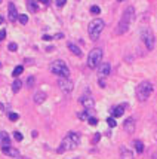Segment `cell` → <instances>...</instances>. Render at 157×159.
Listing matches in <instances>:
<instances>
[{
  "instance_id": "obj_38",
  "label": "cell",
  "mask_w": 157,
  "mask_h": 159,
  "mask_svg": "<svg viewBox=\"0 0 157 159\" xmlns=\"http://www.w3.org/2000/svg\"><path fill=\"white\" fill-rule=\"evenodd\" d=\"M1 24H3V16L0 15V25H1Z\"/></svg>"
},
{
  "instance_id": "obj_29",
  "label": "cell",
  "mask_w": 157,
  "mask_h": 159,
  "mask_svg": "<svg viewBox=\"0 0 157 159\" xmlns=\"http://www.w3.org/2000/svg\"><path fill=\"white\" fill-rule=\"evenodd\" d=\"M107 123H108V125H110L111 128H114V126L117 125V123H116V119H114V118H108V119H107Z\"/></svg>"
},
{
  "instance_id": "obj_7",
  "label": "cell",
  "mask_w": 157,
  "mask_h": 159,
  "mask_svg": "<svg viewBox=\"0 0 157 159\" xmlns=\"http://www.w3.org/2000/svg\"><path fill=\"white\" fill-rule=\"evenodd\" d=\"M141 39H142V43L145 45V48H147L148 51H153V49H154L156 39H154V34H153V31H151L150 28L142 30V33H141Z\"/></svg>"
},
{
  "instance_id": "obj_4",
  "label": "cell",
  "mask_w": 157,
  "mask_h": 159,
  "mask_svg": "<svg viewBox=\"0 0 157 159\" xmlns=\"http://www.w3.org/2000/svg\"><path fill=\"white\" fill-rule=\"evenodd\" d=\"M102 30H104V21L102 19L96 18V19L90 21L89 25H87V33H89L90 40H93V42L98 40V37H99V34H101Z\"/></svg>"
},
{
  "instance_id": "obj_34",
  "label": "cell",
  "mask_w": 157,
  "mask_h": 159,
  "mask_svg": "<svg viewBox=\"0 0 157 159\" xmlns=\"http://www.w3.org/2000/svg\"><path fill=\"white\" fill-rule=\"evenodd\" d=\"M99 138H101V135H99V134H95V135H93V143H98Z\"/></svg>"
},
{
  "instance_id": "obj_21",
  "label": "cell",
  "mask_w": 157,
  "mask_h": 159,
  "mask_svg": "<svg viewBox=\"0 0 157 159\" xmlns=\"http://www.w3.org/2000/svg\"><path fill=\"white\" fill-rule=\"evenodd\" d=\"M22 72H24V67H22V66H16V67L13 69V72H12V76H13V78H18Z\"/></svg>"
},
{
  "instance_id": "obj_6",
  "label": "cell",
  "mask_w": 157,
  "mask_h": 159,
  "mask_svg": "<svg viewBox=\"0 0 157 159\" xmlns=\"http://www.w3.org/2000/svg\"><path fill=\"white\" fill-rule=\"evenodd\" d=\"M101 60H102V49L99 48H93L89 55H87V66L90 69H96L99 64H101Z\"/></svg>"
},
{
  "instance_id": "obj_36",
  "label": "cell",
  "mask_w": 157,
  "mask_h": 159,
  "mask_svg": "<svg viewBox=\"0 0 157 159\" xmlns=\"http://www.w3.org/2000/svg\"><path fill=\"white\" fill-rule=\"evenodd\" d=\"M52 39V36H49V34H44L43 36V40H50Z\"/></svg>"
},
{
  "instance_id": "obj_12",
  "label": "cell",
  "mask_w": 157,
  "mask_h": 159,
  "mask_svg": "<svg viewBox=\"0 0 157 159\" xmlns=\"http://www.w3.org/2000/svg\"><path fill=\"white\" fill-rule=\"evenodd\" d=\"M7 12H9V21H10V22H15V21L18 19V12H16V7H15L13 3H9Z\"/></svg>"
},
{
  "instance_id": "obj_16",
  "label": "cell",
  "mask_w": 157,
  "mask_h": 159,
  "mask_svg": "<svg viewBox=\"0 0 157 159\" xmlns=\"http://www.w3.org/2000/svg\"><path fill=\"white\" fill-rule=\"evenodd\" d=\"M120 156H121V159H133V153L129 152V150L123 146V147H120Z\"/></svg>"
},
{
  "instance_id": "obj_40",
  "label": "cell",
  "mask_w": 157,
  "mask_h": 159,
  "mask_svg": "<svg viewBox=\"0 0 157 159\" xmlns=\"http://www.w3.org/2000/svg\"><path fill=\"white\" fill-rule=\"evenodd\" d=\"M1 1H3V0H0V3H1Z\"/></svg>"
},
{
  "instance_id": "obj_5",
  "label": "cell",
  "mask_w": 157,
  "mask_h": 159,
  "mask_svg": "<svg viewBox=\"0 0 157 159\" xmlns=\"http://www.w3.org/2000/svg\"><path fill=\"white\" fill-rule=\"evenodd\" d=\"M50 72L59 78H68L70 76V69L62 60H56L50 64Z\"/></svg>"
},
{
  "instance_id": "obj_26",
  "label": "cell",
  "mask_w": 157,
  "mask_h": 159,
  "mask_svg": "<svg viewBox=\"0 0 157 159\" xmlns=\"http://www.w3.org/2000/svg\"><path fill=\"white\" fill-rule=\"evenodd\" d=\"M78 119H80V120H86V119H89V113H87V112L78 113Z\"/></svg>"
},
{
  "instance_id": "obj_25",
  "label": "cell",
  "mask_w": 157,
  "mask_h": 159,
  "mask_svg": "<svg viewBox=\"0 0 157 159\" xmlns=\"http://www.w3.org/2000/svg\"><path fill=\"white\" fill-rule=\"evenodd\" d=\"M7 118H9L10 120H13V122H15V120L19 119V115H18V113H13V112H10V113L7 115Z\"/></svg>"
},
{
  "instance_id": "obj_33",
  "label": "cell",
  "mask_w": 157,
  "mask_h": 159,
  "mask_svg": "<svg viewBox=\"0 0 157 159\" xmlns=\"http://www.w3.org/2000/svg\"><path fill=\"white\" fill-rule=\"evenodd\" d=\"M6 37V30H0V42Z\"/></svg>"
},
{
  "instance_id": "obj_10",
  "label": "cell",
  "mask_w": 157,
  "mask_h": 159,
  "mask_svg": "<svg viewBox=\"0 0 157 159\" xmlns=\"http://www.w3.org/2000/svg\"><path fill=\"white\" fill-rule=\"evenodd\" d=\"M80 104L84 107V109H92L93 107V104H95V101H93V98L90 97V95H83V97H80Z\"/></svg>"
},
{
  "instance_id": "obj_31",
  "label": "cell",
  "mask_w": 157,
  "mask_h": 159,
  "mask_svg": "<svg viewBox=\"0 0 157 159\" xmlns=\"http://www.w3.org/2000/svg\"><path fill=\"white\" fill-rule=\"evenodd\" d=\"M55 3H56V6H58V7H62V6L67 3V0H56Z\"/></svg>"
},
{
  "instance_id": "obj_15",
  "label": "cell",
  "mask_w": 157,
  "mask_h": 159,
  "mask_svg": "<svg viewBox=\"0 0 157 159\" xmlns=\"http://www.w3.org/2000/svg\"><path fill=\"white\" fill-rule=\"evenodd\" d=\"M33 100H34V103L36 104H41V103H44V100H46V94L44 92H36L34 94V97H33Z\"/></svg>"
},
{
  "instance_id": "obj_18",
  "label": "cell",
  "mask_w": 157,
  "mask_h": 159,
  "mask_svg": "<svg viewBox=\"0 0 157 159\" xmlns=\"http://www.w3.org/2000/svg\"><path fill=\"white\" fill-rule=\"evenodd\" d=\"M68 49L74 54V55H77V57H81V49L78 48L77 45H74V43H68Z\"/></svg>"
},
{
  "instance_id": "obj_14",
  "label": "cell",
  "mask_w": 157,
  "mask_h": 159,
  "mask_svg": "<svg viewBox=\"0 0 157 159\" xmlns=\"http://www.w3.org/2000/svg\"><path fill=\"white\" fill-rule=\"evenodd\" d=\"M0 144L1 147H6V146H10V138H9V134L1 131L0 132Z\"/></svg>"
},
{
  "instance_id": "obj_9",
  "label": "cell",
  "mask_w": 157,
  "mask_h": 159,
  "mask_svg": "<svg viewBox=\"0 0 157 159\" xmlns=\"http://www.w3.org/2000/svg\"><path fill=\"white\" fill-rule=\"evenodd\" d=\"M110 72H111V66H110V63H102V64H99V66H98V73H99V76H101V78L108 76V75H110Z\"/></svg>"
},
{
  "instance_id": "obj_23",
  "label": "cell",
  "mask_w": 157,
  "mask_h": 159,
  "mask_svg": "<svg viewBox=\"0 0 157 159\" xmlns=\"http://www.w3.org/2000/svg\"><path fill=\"white\" fill-rule=\"evenodd\" d=\"M18 21H19L21 24H27V22H28V16L24 15V13H22V15H18Z\"/></svg>"
},
{
  "instance_id": "obj_28",
  "label": "cell",
  "mask_w": 157,
  "mask_h": 159,
  "mask_svg": "<svg viewBox=\"0 0 157 159\" xmlns=\"http://www.w3.org/2000/svg\"><path fill=\"white\" fill-rule=\"evenodd\" d=\"M13 138H15L16 141H22V138H24V137H22V134H21V132H18V131H16V132H13Z\"/></svg>"
},
{
  "instance_id": "obj_27",
  "label": "cell",
  "mask_w": 157,
  "mask_h": 159,
  "mask_svg": "<svg viewBox=\"0 0 157 159\" xmlns=\"http://www.w3.org/2000/svg\"><path fill=\"white\" fill-rule=\"evenodd\" d=\"M7 49H9V51H10V52H15V51H16V49H18V45H16V43H13V42H12V43H9V46H7Z\"/></svg>"
},
{
  "instance_id": "obj_32",
  "label": "cell",
  "mask_w": 157,
  "mask_h": 159,
  "mask_svg": "<svg viewBox=\"0 0 157 159\" xmlns=\"http://www.w3.org/2000/svg\"><path fill=\"white\" fill-rule=\"evenodd\" d=\"M87 122H89L90 125H96V123H98V119H96V118H89Z\"/></svg>"
},
{
  "instance_id": "obj_1",
  "label": "cell",
  "mask_w": 157,
  "mask_h": 159,
  "mask_svg": "<svg viewBox=\"0 0 157 159\" xmlns=\"http://www.w3.org/2000/svg\"><path fill=\"white\" fill-rule=\"evenodd\" d=\"M133 19H135V9H133V6H129V7L124 9V12L121 15V19L117 25V34H124L129 30Z\"/></svg>"
},
{
  "instance_id": "obj_37",
  "label": "cell",
  "mask_w": 157,
  "mask_h": 159,
  "mask_svg": "<svg viewBox=\"0 0 157 159\" xmlns=\"http://www.w3.org/2000/svg\"><path fill=\"white\" fill-rule=\"evenodd\" d=\"M40 3H41V4H49L50 0H40Z\"/></svg>"
},
{
  "instance_id": "obj_24",
  "label": "cell",
  "mask_w": 157,
  "mask_h": 159,
  "mask_svg": "<svg viewBox=\"0 0 157 159\" xmlns=\"http://www.w3.org/2000/svg\"><path fill=\"white\" fill-rule=\"evenodd\" d=\"M99 12H101V7H99V6H96V4H95V6H92V7H90V13L98 15Z\"/></svg>"
},
{
  "instance_id": "obj_41",
  "label": "cell",
  "mask_w": 157,
  "mask_h": 159,
  "mask_svg": "<svg viewBox=\"0 0 157 159\" xmlns=\"http://www.w3.org/2000/svg\"><path fill=\"white\" fill-rule=\"evenodd\" d=\"M0 67H1V64H0Z\"/></svg>"
},
{
  "instance_id": "obj_11",
  "label": "cell",
  "mask_w": 157,
  "mask_h": 159,
  "mask_svg": "<svg viewBox=\"0 0 157 159\" xmlns=\"http://www.w3.org/2000/svg\"><path fill=\"white\" fill-rule=\"evenodd\" d=\"M123 129L127 132V134H132L135 131V119L133 118H127V119L123 122Z\"/></svg>"
},
{
  "instance_id": "obj_35",
  "label": "cell",
  "mask_w": 157,
  "mask_h": 159,
  "mask_svg": "<svg viewBox=\"0 0 157 159\" xmlns=\"http://www.w3.org/2000/svg\"><path fill=\"white\" fill-rule=\"evenodd\" d=\"M99 86H101V88H104V86H105V80H104V79H99Z\"/></svg>"
},
{
  "instance_id": "obj_3",
  "label": "cell",
  "mask_w": 157,
  "mask_h": 159,
  "mask_svg": "<svg viewBox=\"0 0 157 159\" xmlns=\"http://www.w3.org/2000/svg\"><path fill=\"white\" fill-rule=\"evenodd\" d=\"M151 92H153V85H151V82H148V80L141 82V83L136 86V98H138V101H141V103L147 101V100L150 98Z\"/></svg>"
},
{
  "instance_id": "obj_17",
  "label": "cell",
  "mask_w": 157,
  "mask_h": 159,
  "mask_svg": "<svg viewBox=\"0 0 157 159\" xmlns=\"http://www.w3.org/2000/svg\"><path fill=\"white\" fill-rule=\"evenodd\" d=\"M27 7L30 12H37L39 10V4L36 3V0H27Z\"/></svg>"
},
{
  "instance_id": "obj_2",
  "label": "cell",
  "mask_w": 157,
  "mask_h": 159,
  "mask_svg": "<svg viewBox=\"0 0 157 159\" xmlns=\"http://www.w3.org/2000/svg\"><path fill=\"white\" fill-rule=\"evenodd\" d=\"M78 144H80V135H78L77 132H68L65 137H64V140H62V143H61V146L58 147V153H64L65 150H73V149H76Z\"/></svg>"
},
{
  "instance_id": "obj_13",
  "label": "cell",
  "mask_w": 157,
  "mask_h": 159,
  "mask_svg": "<svg viewBox=\"0 0 157 159\" xmlns=\"http://www.w3.org/2000/svg\"><path fill=\"white\" fill-rule=\"evenodd\" d=\"M1 152H3V155H6V156H10V158H18V156H19V152H18L16 149H12L10 146L1 147Z\"/></svg>"
},
{
  "instance_id": "obj_22",
  "label": "cell",
  "mask_w": 157,
  "mask_h": 159,
  "mask_svg": "<svg viewBox=\"0 0 157 159\" xmlns=\"http://www.w3.org/2000/svg\"><path fill=\"white\" fill-rule=\"evenodd\" d=\"M135 149H136L138 153H142V152H144V144H142L141 140H136V141H135Z\"/></svg>"
},
{
  "instance_id": "obj_39",
  "label": "cell",
  "mask_w": 157,
  "mask_h": 159,
  "mask_svg": "<svg viewBox=\"0 0 157 159\" xmlns=\"http://www.w3.org/2000/svg\"><path fill=\"white\" fill-rule=\"evenodd\" d=\"M117 1H126V0H117Z\"/></svg>"
},
{
  "instance_id": "obj_30",
  "label": "cell",
  "mask_w": 157,
  "mask_h": 159,
  "mask_svg": "<svg viewBox=\"0 0 157 159\" xmlns=\"http://www.w3.org/2000/svg\"><path fill=\"white\" fill-rule=\"evenodd\" d=\"M33 85H34V78L30 76V78L27 79V86H28V88H33Z\"/></svg>"
},
{
  "instance_id": "obj_20",
  "label": "cell",
  "mask_w": 157,
  "mask_h": 159,
  "mask_svg": "<svg viewBox=\"0 0 157 159\" xmlns=\"http://www.w3.org/2000/svg\"><path fill=\"white\" fill-rule=\"evenodd\" d=\"M21 86H22V82L21 80H13V83H12V91L16 94V92H19V89H21Z\"/></svg>"
},
{
  "instance_id": "obj_8",
  "label": "cell",
  "mask_w": 157,
  "mask_h": 159,
  "mask_svg": "<svg viewBox=\"0 0 157 159\" xmlns=\"http://www.w3.org/2000/svg\"><path fill=\"white\" fill-rule=\"evenodd\" d=\"M58 86H59V88L62 89V92H65V94H70V92L73 91V88H74L73 82L68 79V78H59Z\"/></svg>"
},
{
  "instance_id": "obj_19",
  "label": "cell",
  "mask_w": 157,
  "mask_h": 159,
  "mask_svg": "<svg viewBox=\"0 0 157 159\" xmlns=\"http://www.w3.org/2000/svg\"><path fill=\"white\" fill-rule=\"evenodd\" d=\"M123 113H124L123 106H117V107L113 109V118H120V116H123Z\"/></svg>"
}]
</instances>
